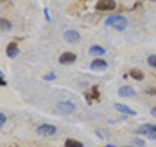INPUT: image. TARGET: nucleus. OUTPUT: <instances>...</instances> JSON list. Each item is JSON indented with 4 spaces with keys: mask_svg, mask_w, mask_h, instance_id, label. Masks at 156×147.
<instances>
[{
    "mask_svg": "<svg viewBox=\"0 0 156 147\" xmlns=\"http://www.w3.org/2000/svg\"><path fill=\"white\" fill-rule=\"evenodd\" d=\"M105 25L113 27L115 30L122 31L126 29V26H128V20H126L124 16H113V17L107 18Z\"/></svg>",
    "mask_w": 156,
    "mask_h": 147,
    "instance_id": "nucleus-1",
    "label": "nucleus"
},
{
    "mask_svg": "<svg viewBox=\"0 0 156 147\" xmlns=\"http://www.w3.org/2000/svg\"><path fill=\"white\" fill-rule=\"evenodd\" d=\"M76 109V106L74 103H72L69 100H62L56 106V111L58 112L60 115H68V113H72L73 111Z\"/></svg>",
    "mask_w": 156,
    "mask_h": 147,
    "instance_id": "nucleus-2",
    "label": "nucleus"
},
{
    "mask_svg": "<svg viewBox=\"0 0 156 147\" xmlns=\"http://www.w3.org/2000/svg\"><path fill=\"white\" fill-rule=\"evenodd\" d=\"M136 133L144 134L148 139H156V125H150V124L142 125L136 130Z\"/></svg>",
    "mask_w": 156,
    "mask_h": 147,
    "instance_id": "nucleus-3",
    "label": "nucleus"
},
{
    "mask_svg": "<svg viewBox=\"0 0 156 147\" xmlns=\"http://www.w3.org/2000/svg\"><path fill=\"white\" fill-rule=\"evenodd\" d=\"M56 126H53L51 124H43L41 126H38L37 129V134L42 135V137H50L56 133Z\"/></svg>",
    "mask_w": 156,
    "mask_h": 147,
    "instance_id": "nucleus-4",
    "label": "nucleus"
},
{
    "mask_svg": "<svg viewBox=\"0 0 156 147\" xmlns=\"http://www.w3.org/2000/svg\"><path fill=\"white\" fill-rule=\"evenodd\" d=\"M95 8L98 11H112L116 8V2L115 0H99Z\"/></svg>",
    "mask_w": 156,
    "mask_h": 147,
    "instance_id": "nucleus-5",
    "label": "nucleus"
},
{
    "mask_svg": "<svg viewBox=\"0 0 156 147\" xmlns=\"http://www.w3.org/2000/svg\"><path fill=\"white\" fill-rule=\"evenodd\" d=\"M76 60H77V56H76V53H73V52H64L58 57V63L62 65L72 64V63H74Z\"/></svg>",
    "mask_w": 156,
    "mask_h": 147,
    "instance_id": "nucleus-6",
    "label": "nucleus"
},
{
    "mask_svg": "<svg viewBox=\"0 0 156 147\" xmlns=\"http://www.w3.org/2000/svg\"><path fill=\"white\" fill-rule=\"evenodd\" d=\"M107 66H108V64H107L105 60H101V59H96V60H94L91 63V70L94 72H103L107 69Z\"/></svg>",
    "mask_w": 156,
    "mask_h": 147,
    "instance_id": "nucleus-7",
    "label": "nucleus"
},
{
    "mask_svg": "<svg viewBox=\"0 0 156 147\" xmlns=\"http://www.w3.org/2000/svg\"><path fill=\"white\" fill-rule=\"evenodd\" d=\"M64 39L68 43H76L81 39V35H80V33L76 30H66L64 33Z\"/></svg>",
    "mask_w": 156,
    "mask_h": 147,
    "instance_id": "nucleus-8",
    "label": "nucleus"
},
{
    "mask_svg": "<svg viewBox=\"0 0 156 147\" xmlns=\"http://www.w3.org/2000/svg\"><path fill=\"white\" fill-rule=\"evenodd\" d=\"M119 95L122 98H133L136 95V91L130 86H122L119 89Z\"/></svg>",
    "mask_w": 156,
    "mask_h": 147,
    "instance_id": "nucleus-9",
    "label": "nucleus"
},
{
    "mask_svg": "<svg viewBox=\"0 0 156 147\" xmlns=\"http://www.w3.org/2000/svg\"><path fill=\"white\" fill-rule=\"evenodd\" d=\"M7 55L9 59H14L18 55V46L16 42H11L7 46Z\"/></svg>",
    "mask_w": 156,
    "mask_h": 147,
    "instance_id": "nucleus-10",
    "label": "nucleus"
},
{
    "mask_svg": "<svg viewBox=\"0 0 156 147\" xmlns=\"http://www.w3.org/2000/svg\"><path fill=\"white\" fill-rule=\"evenodd\" d=\"M115 108L119 111V112H122V113H126V115H131V116H135V115H136V112H135L134 109L129 108V107L125 106V104H121V103H116V104H115Z\"/></svg>",
    "mask_w": 156,
    "mask_h": 147,
    "instance_id": "nucleus-11",
    "label": "nucleus"
},
{
    "mask_svg": "<svg viewBox=\"0 0 156 147\" xmlns=\"http://www.w3.org/2000/svg\"><path fill=\"white\" fill-rule=\"evenodd\" d=\"M12 30V23L5 18L0 17V31H11Z\"/></svg>",
    "mask_w": 156,
    "mask_h": 147,
    "instance_id": "nucleus-12",
    "label": "nucleus"
},
{
    "mask_svg": "<svg viewBox=\"0 0 156 147\" xmlns=\"http://www.w3.org/2000/svg\"><path fill=\"white\" fill-rule=\"evenodd\" d=\"M105 53V50L100 46H92L90 48V55H94V56H101Z\"/></svg>",
    "mask_w": 156,
    "mask_h": 147,
    "instance_id": "nucleus-13",
    "label": "nucleus"
},
{
    "mask_svg": "<svg viewBox=\"0 0 156 147\" xmlns=\"http://www.w3.org/2000/svg\"><path fill=\"white\" fill-rule=\"evenodd\" d=\"M91 96L94 98V99H99V92H98V87L96 86L92 87L91 92H87V94H86V99H87V102H89V103H91Z\"/></svg>",
    "mask_w": 156,
    "mask_h": 147,
    "instance_id": "nucleus-14",
    "label": "nucleus"
},
{
    "mask_svg": "<svg viewBox=\"0 0 156 147\" xmlns=\"http://www.w3.org/2000/svg\"><path fill=\"white\" fill-rule=\"evenodd\" d=\"M129 74H130L131 78H134V80H136V81H140V80H143V78H144L143 73L140 70H136V69H131L129 72Z\"/></svg>",
    "mask_w": 156,
    "mask_h": 147,
    "instance_id": "nucleus-15",
    "label": "nucleus"
},
{
    "mask_svg": "<svg viewBox=\"0 0 156 147\" xmlns=\"http://www.w3.org/2000/svg\"><path fill=\"white\" fill-rule=\"evenodd\" d=\"M65 147H83V143H82V142H78L76 139H66Z\"/></svg>",
    "mask_w": 156,
    "mask_h": 147,
    "instance_id": "nucleus-16",
    "label": "nucleus"
},
{
    "mask_svg": "<svg viewBox=\"0 0 156 147\" xmlns=\"http://www.w3.org/2000/svg\"><path fill=\"white\" fill-rule=\"evenodd\" d=\"M147 61H148V64H150L151 66L156 68V55H151V56H148Z\"/></svg>",
    "mask_w": 156,
    "mask_h": 147,
    "instance_id": "nucleus-17",
    "label": "nucleus"
},
{
    "mask_svg": "<svg viewBox=\"0 0 156 147\" xmlns=\"http://www.w3.org/2000/svg\"><path fill=\"white\" fill-rule=\"evenodd\" d=\"M134 143L136 145V146H139V147H144V141H142V139H139V138H134Z\"/></svg>",
    "mask_w": 156,
    "mask_h": 147,
    "instance_id": "nucleus-18",
    "label": "nucleus"
},
{
    "mask_svg": "<svg viewBox=\"0 0 156 147\" xmlns=\"http://www.w3.org/2000/svg\"><path fill=\"white\" fill-rule=\"evenodd\" d=\"M5 121H7V117H5V115L4 113H0V128L5 124Z\"/></svg>",
    "mask_w": 156,
    "mask_h": 147,
    "instance_id": "nucleus-19",
    "label": "nucleus"
},
{
    "mask_svg": "<svg viewBox=\"0 0 156 147\" xmlns=\"http://www.w3.org/2000/svg\"><path fill=\"white\" fill-rule=\"evenodd\" d=\"M56 78V74H53V73H50V74H47L46 77H44V80L46 81H53Z\"/></svg>",
    "mask_w": 156,
    "mask_h": 147,
    "instance_id": "nucleus-20",
    "label": "nucleus"
},
{
    "mask_svg": "<svg viewBox=\"0 0 156 147\" xmlns=\"http://www.w3.org/2000/svg\"><path fill=\"white\" fill-rule=\"evenodd\" d=\"M43 12H44V17L47 18V21H50L51 17H50V13H48V9H47V8H44V11H43Z\"/></svg>",
    "mask_w": 156,
    "mask_h": 147,
    "instance_id": "nucleus-21",
    "label": "nucleus"
},
{
    "mask_svg": "<svg viewBox=\"0 0 156 147\" xmlns=\"http://www.w3.org/2000/svg\"><path fill=\"white\" fill-rule=\"evenodd\" d=\"M146 92H147V94H156V89H147Z\"/></svg>",
    "mask_w": 156,
    "mask_h": 147,
    "instance_id": "nucleus-22",
    "label": "nucleus"
},
{
    "mask_svg": "<svg viewBox=\"0 0 156 147\" xmlns=\"http://www.w3.org/2000/svg\"><path fill=\"white\" fill-rule=\"evenodd\" d=\"M5 85H7V82L4 81V78L2 76H0V86H5Z\"/></svg>",
    "mask_w": 156,
    "mask_h": 147,
    "instance_id": "nucleus-23",
    "label": "nucleus"
},
{
    "mask_svg": "<svg viewBox=\"0 0 156 147\" xmlns=\"http://www.w3.org/2000/svg\"><path fill=\"white\" fill-rule=\"evenodd\" d=\"M151 115L156 117V108H152V109H151Z\"/></svg>",
    "mask_w": 156,
    "mask_h": 147,
    "instance_id": "nucleus-24",
    "label": "nucleus"
},
{
    "mask_svg": "<svg viewBox=\"0 0 156 147\" xmlns=\"http://www.w3.org/2000/svg\"><path fill=\"white\" fill-rule=\"evenodd\" d=\"M151 2H156V0H151Z\"/></svg>",
    "mask_w": 156,
    "mask_h": 147,
    "instance_id": "nucleus-25",
    "label": "nucleus"
}]
</instances>
